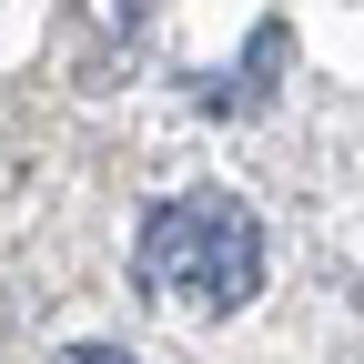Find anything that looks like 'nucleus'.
Listing matches in <instances>:
<instances>
[{"label": "nucleus", "mask_w": 364, "mask_h": 364, "mask_svg": "<svg viewBox=\"0 0 364 364\" xmlns=\"http://www.w3.org/2000/svg\"><path fill=\"white\" fill-rule=\"evenodd\" d=\"M132 273L172 314H243L263 294V223L233 193H172L132 243Z\"/></svg>", "instance_id": "1"}, {"label": "nucleus", "mask_w": 364, "mask_h": 364, "mask_svg": "<svg viewBox=\"0 0 364 364\" xmlns=\"http://www.w3.org/2000/svg\"><path fill=\"white\" fill-rule=\"evenodd\" d=\"M263 71H284V31H253V51H243V71H223V81H193V102L203 112H253L263 102Z\"/></svg>", "instance_id": "2"}, {"label": "nucleus", "mask_w": 364, "mask_h": 364, "mask_svg": "<svg viewBox=\"0 0 364 364\" xmlns=\"http://www.w3.org/2000/svg\"><path fill=\"white\" fill-rule=\"evenodd\" d=\"M81 11H91V31H112V41H132V31H142V11H152V0H81Z\"/></svg>", "instance_id": "3"}, {"label": "nucleus", "mask_w": 364, "mask_h": 364, "mask_svg": "<svg viewBox=\"0 0 364 364\" xmlns=\"http://www.w3.org/2000/svg\"><path fill=\"white\" fill-rule=\"evenodd\" d=\"M51 364H142V354H122V344H71V354H51Z\"/></svg>", "instance_id": "4"}]
</instances>
